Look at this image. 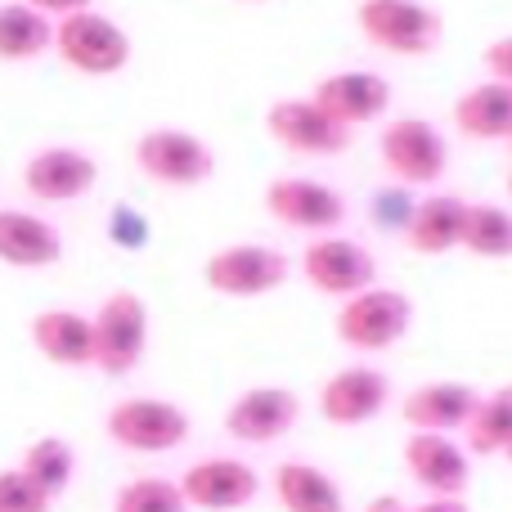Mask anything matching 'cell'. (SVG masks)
I'll return each instance as SVG.
<instances>
[{"mask_svg": "<svg viewBox=\"0 0 512 512\" xmlns=\"http://www.w3.org/2000/svg\"><path fill=\"white\" fill-rule=\"evenodd\" d=\"M409 328H414V297L405 288H387V283H373V288L337 301L333 315L337 342L355 355L396 351L409 337Z\"/></svg>", "mask_w": 512, "mask_h": 512, "instance_id": "obj_1", "label": "cell"}, {"mask_svg": "<svg viewBox=\"0 0 512 512\" xmlns=\"http://www.w3.org/2000/svg\"><path fill=\"white\" fill-rule=\"evenodd\" d=\"M355 27L373 50L396 59H427L441 50L445 36V18L427 0H360Z\"/></svg>", "mask_w": 512, "mask_h": 512, "instance_id": "obj_2", "label": "cell"}, {"mask_svg": "<svg viewBox=\"0 0 512 512\" xmlns=\"http://www.w3.org/2000/svg\"><path fill=\"white\" fill-rule=\"evenodd\" d=\"M131 158L144 180L162 189H198L216 176V149L185 126H149L135 135Z\"/></svg>", "mask_w": 512, "mask_h": 512, "instance_id": "obj_3", "label": "cell"}, {"mask_svg": "<svg viewBox=\"0 0 512 512\" xmlns=\"http://www.w3.org/2000/svg\"><path fill=\"white\" fill-rule=\"evenodd\" d=\"M378 158L396 185L427 189L450 171V140L432 117H387L378 131Z\"/></svg>", "mask_w": 512, "mask_h": 512, "instance_id": "obj_4", "label": "cell"}, {"mask_svg": "<svg viewBox=\"0 0 512 512\" xmlns=\"http://www.w3.org/2000/svg\"><path fill=\"white\" fill-rule=\"evenodd\" d=\"M194 418L167 396H126L104 414V436L126 454H171L189 441Z\"/></svg>", "mask_w": 512, "mask_h": 512, "instance_id": "obj_5", "label": "cell"}, {"mask_svg": "<svg viewBox=\"0 0 512 512\" xmlns=\"http://www.w3.org/2000/svg\"><path fill=\"white\" fill-rule=\"evenodd\" d=\"M149 301L131 288H113L95 306V369L104 378H131L149 355Z\"/></svg>", "mask_w": 512, "mask_h": 512, "instance_id": "obj_6", "label": "cell"}, {"mask_svg": "<svg viewBox=\"0 0 512 512\" xmlns=\"http://www.w3.org/2000/svg\"><path fill=\"white\" fill-rule=\"evenodd\" d=\"M261 207L274 225L297 234H342L346 216H351V203L337 185L319 176H274L270 185L261 189Z\"/></svg>", "mask_w": 512, "mask_h": 512, "instance_id": "obj_7", "label": "cell"}, {"mask_svg": "<svg viewBox=\"0 0 512 512\" xmlns=\"http://www.w3.org/2000/svg\"><path fill=\"white\" fill-rule=\"evenodd\" d=\"M54 54L81 77H117L126 72L135 45L117 18L99 14V9H81L54 23Z\"/></svg>", "mask_w": 512, "mask_h": 512, "instance_id": "obj_8", "label": "cell"}, {"mask_svg": "<svg viewBox=\"0 0 512 512\" xmlns=\"http://www.w3.org/2000/svg\"><path fill=\"white\" fill-rule=\"evenodd\" d=\"M292 279L288 252L265 248V243H225L203 261V288L230 301L270 297Z\"/></svg>", "mask_w": 512, "mask_h": 512, "instance_id": "obj_9", "label": "cell"}, {"mask_svg": "<svg viewBox=\"0 0 512 512\" xmlns=\"http://www.w3.org/2000/svg\"><path fill=\"white\" fill-rule=\"evenodd\" d=\"M265 135L279 149L297 153V158H342L355 144V131L328 117L310 95H288L274 99L265 108Z\"/></svg>", "mask_w": 512, "mask_h": 512, "instance_id": "obj_10", "label": "cell"}, {"mask_svg": "<svg viewBox=\"0 0 512 512\" xmlns=\"http://www.w3.org/2000/svg\"><path fill=\"white\" fill-rule=\"evenodd\" d=\"M297 270L319 297L346 301V297H355V292H364V288L378 283V256H373V248H364L360 239H346V234H319V239L306 243Z\"/></svg>", "mask_w": 512, "mask_h": 512, "instance_id": "obj_11", "label": "cell"}, {"mask_svg": "<svg viewBox=\"0 0 512 512\" xmlns=\"http://www.w3.org/2000/svg\"><path fill=\"white\" fill-rule=\"evenodd\" d=\"M387 400H391V378L378 364H346V369H333L319 382L315 409L328 427L355 432V427H369L387 409Z\"/></svg>", "mask_w": 512, "mask_h": 512, "instance_id": "obj_12", "label": "cell"}, {"mask_svg": "<svg viewBox=\"0 0 512 512\" xmlns=\"http://www.w3.org/2000/svg\"><path fill=\"white\" fill-rule=\"evenodd\" d=\"M301 423V396L283 382H265V387H248L225 405V436L239 445H274Z\"/></svg>", "mask_w": 512, "mask_h": 512, "instance_id": "obj_13", "label": "cell"}, {"mask_svg": "<svg viewBox=\"0 0 512 512\" xmlns=\"http://www.w3.org/2000/svg\"><path fill=\"white\" fill-rule=\"evenodd\" d=\"M405 477L414 481L423 495H450L463 499L472 486V454L459 436L445 432H409L405 436Z\"/></svg>", "mask_w": 512, "mask_h": 512, "instance_id": "obj_14", "label": "cell"}, {"mask_svg": "<svg viewBox=\"0 0 512 512\" xmlns=\"http://www.w3.org/2000/svg\"><path fill=\"white\" fill-rule=\"evenodd\" d=\"M95 185L99 162L77 144H45L23 162V194L36 203H81Z\"/></svg>", "mask_w": 512, "mask_h": 512, "instance_id": "obj_15", "label": "cell"}, {"mask_svg": "<svg viewBox=\"0 0 512 512\" xmlns=\"http://www.w3.org/2000/svg\"><path fill=\"white\" fill-rule=\"evenodd\" d=\"M180 490H185L189 508H198V512H243L261 495V472L248 459L216 454V459L189 463L180 472Z\"/></svg>", "mask_w": 512, "mask_h": 512, "instance_id": "obj_16", "label": "cell"}, {"mask_svg": "<svg viewBox=\"0 0 512 512\" xmlns=\"http://www.w3.org/2000/svg\"><path fill=\"white\" fill-rule=\"evenodd\" d=\"M319 108L328 117H337L342 126L360 131V126H373V122H387L391 113V81L373 68H337L328 77L315 81L310 90Z\"/></svg>", "mask_w": 512, "mask_h": 512, "instance_id": "obj_17", "label": "cell"}, {"mask_svg": "<svg viewBox=\"0 0 512 512\" xmlns=\"http://www.w3.org/2000/svg\"><path fill=\"white\" fill-rule=\"evenodd\" d=\"M27 337H32L36 355L54 369H95V315H86V310H36Z\"/></svg>", "mask_w": 512, "mask_h": 512, "instance_id": "obj_18", "label": "cell"}, {"mask_svg": "<svg viewBox=\"0 0 512 512\" xmlns=\"http://www.w3.org/2000/svg\"><path fill=\"white\" fill-rule=\"evenodd\" d=\"M481 405V391L472 382H450V378H436L414 387L405 400H400V418H405L409 432H445V436H459L463 427L472 423Z\"/></svg>", "mask_w": 512, "mask_h": 512, "instance_id": "obj_19", "label": "cell"}, {"mask_svg": "<svg viewBox=\"0 0 512 512\" xmlns=\"http://www.w3.org/2000/svg\"><path fill=\"white\" fill-rule=\"evenodd\" d=\"M59 261V225L36 212H23V207H0V265H9V270H50Z\"/></svg>", "mask_w": 512, "mask_h": 512, "instance_id": "obj_20", "label": "cell"}, {"mask_svg": "<svg viewBox=\"0 0 512 512\" xmlns=\"http://www.w3.org/2000/svg\"><path fill=\"white\" fill-rule=\"evenodd\" d=\"M450 122L472 144H508L512 140V86L486 77L472 81L450 108Z\"/></svg>", "mask_w": 512, "mask_h": 512, "instance_id": "obj_21", "label": "cell"}, {"mask_svg": "<svg viewBox=\"0 0 512 512\" xmlns=\"http://www.w3.org/2000/svg\"><path fill=\"white\" fill-rule=\"evenodd\" d=\"M463 225H468V198L463 194H427L418 198L405 230V248L414 256H445L463 248Z\"/></svg>", "mask_w": 512, "mask_h": 512, "instance_id": "obj_22", "label": "cell"}, {"mask_svg": "<svg viewBox=\"0 0 512 512\" xmlns=\"http://www.w3.org/2000/svg\"><path fill=\"white\" fill-rule=\"evenodd\" d=\"M270 486L283 512H346L342 481L310 459H283Z\"/></svg>", "mask_w": 512, "mask_h": 512, "instance_id": "obj_23", "label": "cell"}, {"mask_svg": "<svg viewBox=\"0 0 512 512\" xmlns=\"http://www.w3.org/2000/svg\"><path fill=\"white\" fill-rule=\"evenodd\" d=\"M54 50V18L41 9L9 0L0 5V63H36Z\"/></svg>", "mask_w": 512, "mask_h": 512, "instance_id": "obj_24", "label": "cell"}, {"mask_svg": "<svg viewBox=\"0 0 512 512\" xmlns=\"http://www.w3.org/2000/svg\"><path fill=\"white\" fill-rule=\"evenodd\" d=\"M512 441V382L495 391H481V405L472 414V423L463 427V445H468L472 459H504Z\"/></svg>", "mask_w": 512, "mask_h": 512, "instance_id": "obj_25", "label": "cell"}, {"mask_svg": "<svg viewBox=\"0 0 512 512\" xmlns=\"http://www.w3.org/2000/svg\"><path fill=\"white\" fill-rule=\"evenodd\" d=\"M18 468H23L45 495L59 499L63 490L72 486V477H77V450H72L68 436H36V441L23 445Z\"/></svg>", "mask_w": 512, "mask_h": 512, "instance_id": "obj_26", "label": "cell"}, {"mask_svg": "<svg viewBox=\"0 0 512 512\" xmlns=\"http://www.w3.org/2000/svg\"><path fill=\"white\" fill-rule=\"evenodd\" d=\"M463 252L477 261H512V207L504 203H468Z\"/></svg>", "mask_w": 512, "mask_h": 512, "instance_id": "obj_27", "label": "cell"}, {"mask_svg": "<svg viewBox=\"0 0 512 512\" xmlns=\"http://www.w3.org/2000/svg\"><path fill=\"white\" fill-rule=\"evenodd\" d=\"M113 512H194V508H189L180 481L144 472V477H131V481H122V486H117Z\"/></svg>", "mask_w": 512, "mask_h": 512, "instance_id": "obj_28", "label": "cell"}, {"mask_svg": "<svg viewBox=\"0 0 512 512\" xmlns=\"http://www.w3.org/2000/svg\"><path fill=\"white\" fill-rule=\"evenodd\" d=\"M414 207H418V203H414V189H409V185H396V180H391L387 189H373V198H369V221H373V230L400 234V239H405Z\"/></svg>", "mask_w": 512, "mask_h": 512, "instance_id": "obj_29", "label": "cell"}, {"mask_svg": "<svg viewBox=\"0 0 512 512\" xmlns=\"http://www.w3.org/2000/svg\"><path fill=\"white\" fill-rule=\"evenodd\" d=\"M54 495H45L23 468H0V512H50Z\"/></svg>", "mask_w": 512, "mask_h": 512, "instance_id": "obj_30", "label": "cell"}, {"mask_svg": "<svg viewBox=\"0 0 512 512\" xmlns=\"http://www.w3.org/2000/svg\"><path fill=\"white\" fill-rule=\"evenodd\" d=\"M104 239L113 243L117 252H144L149 248V239H153L149 216L135 212L131 203H117L113 212H108V221H104Z\"/></svg>", "mask_w": 512, "mask_h": 512, "instance_id": "obj_31", "label": "cell"}, {"mask_svg": "<svg viewBox=\"0 0 512 512\" xmlns=\"http://www.w3.org/2000/svg\"><path fill=\"white\" fill-rule=\"evenodd\" d=\"M481 68H486V77L504 81V86H512V32L508 36H495V41L481 50Z\"/></svg>", "mask_w": 512, "mask_h": 512, "instance_id": "obj_32", "label": "cell"}, {"mask_svg": "<svg viewBox=\"0 0 512 512\" xmlns=\"http://www.w3.org/2000/svg\"><path fill=\"white\" fill-rule=\"evenodd\" d=\"M23 5H32V9H41L45 18H68V14H81V9H95V0H23Z\"/></svg>", "mask_w": 512, "mask_h": 512, "instance_id": "obj_33", "label": "cell"}, {"mask_svg": "<svg viewBox=\"0 0 512 512\" xmlns=\"http://www.w3.org/2000/svg\"><path fill=\"white\" fill-rule=\"evenodd\" d=\"M409 512H472L468 499H450V495H427L423 504H414Z\"/></svg>", "mask_w": 512, "mask_h": 512, "instance_id": "obj_34", "label": "cell"}, {"mask_svg": "<svg viewBox=\"0 0 512 512\" xmlns=\"http://www.w3.org/2000/svg\"><path fill=\"white\" fill-rule=\"evenodd\" d=\"M364 512H409V504L400 495H378V499H369V504H364Z\"/></svg>", "mask_w": 512, "mask_h": 512, "instance_id": "obj_35", "label": "cell"}, {"mask_svg": "<svg viewBox=\"0 0 512 512\" xmlns=\"http://www.w3.org/2000/svg\"><path fill=\"white\" fill-rule=\"evenodd\" d=\"M504 189H508V198H512V171H508V180H504Z\"/></svg>", "mask_w": 512, "mask_h": 512, "instance_id": "obj_36", "label": "cell"}, {"mask_svg": "<svg viewBox=\"0 0 512 512\" xmlns=\"http://www.w3.org/2000/svg\"><path fill=\"white\" fill-rule=\"evenodd\" d=\"M504 459H508V463H512V441H508V450H504Z\"/></svg>", "mask_w": 512, "mask_h": 512, "instance_id": "obj_37", "label": "cell"}, {"mask_svg": "<svg viewBox=\"0 0 512 512\" xmlns=\"http://www.w3.org/2000/svg\"><path fill=\"white\" fill-rule=\"evenodd\" d=\"M248 5H256V0H248Z\"/></svg>", "mask_w": 512, "mask_h": 512, "instance_id": "obj_38", "label": "cell"}, {"mask_svg": "<svg viewBox=\"0 0 512 512\" xmlns=\"http://www.w3.org/2000/svg\"><path fill=\"white\" fill-rule=\"evenodd\" d=\"M508 149H512V140H508Z\"/></svg>", "mask_w": 512, "mask_h": 512, "instance_id": "obj_39", "label": "cell"}]
</instances>
